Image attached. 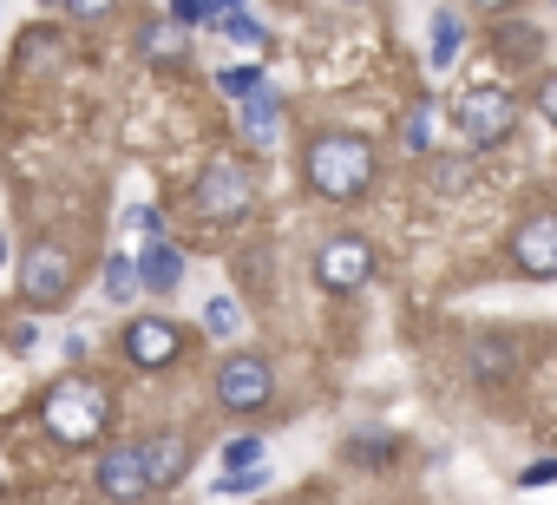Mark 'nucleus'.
Instances as JSON below:
<instances>
[{
    "label": "nucleus",
    "instance_id": "nucleus-1",
    "mask_svg": "<svg viewBox=\"0 0 557 505\" xmlns=\"http://www.w3.org/2000/svg\"><path fill=\"white\" fill-rule=\"evenodd\" d=\"M302 177L315 197L329 204H355L368 184H374V145L355 138V132H315L302 145Z\"/></svg>",
    "mask_w": 557,
    "mask_h": 505
},
{
    "label": "nucleus",
    "instance_id": "nucleus-2",
    "mask_svg": "<svg viewBox=\"0 0 557 505\" xmlns=\"http://www.w3.org/2000/svg\"><path fill=\"white\" fill-rule=\"evenodd\" d=\"M40 420H47V433H53L60 446H92V440H106V427H112V394H106L99 381H86V374H66V381H53V394L40 401Z\"/></svg>",
    "mask_w": 557,
    "mask_h": 505
},
{
    "label": "nucleus",
    "instance_id": "nucleus-3",
    "mask_svg": "<svg viewBox=\"0 0 557 505\" xmlns=\"http://www.w3.org/2000/svg\"><path fill=\"white\" fill-rule=\"evenodd\" d=\"M190 197H197V217L203 223H243L249 204H256V171L236 164V158H210Z\"/></svg>",
    "mask_w": 557,
    "mask_h": 505
},
{
    "label": "nucleus",
    "instance_id": "nucleus-4",
    "mask_svg": "<svg viewBox=\"0 0 557 505\" xmlns=\"http://www.w3.org/2000/svg\"><path fill=\"white\" fill-rule=\"evenodd\" d=\"M511 125H518V99H511V93H498V86H472V93L459 99V132H466L472 151L498 145Z\"/></svg>",
    "mask_w": 557,
    "mask_h": 505
},
{
    "label": "nucleus",
    "instance_id": "nucleus-5",
    "mask_svg": "<svg viewBox=\"0 0 557 505\" xmlns=\"http://www.w3.org/2000/svg\"><path fill=\"white\" fill-rule=\"evenodd\" d=\"M374 276V249L361 243V236H329L322 249H315V283L329 290V296H348V290H361Z\"/></svg>",
    "mask_w": 557,
    "mask_h": 505
},
{
    "label": "nucleus",
    "instance_id": "nucleus-6",
    "mask_svg": "<svg viewBox=\"0 0 557 505\" xmlns=\"http://www.w3.org/2000/svg\"><path fill=\"white\" fill-rule=\"evenodd\" d=\"M511 263H518L531 283H557V210H531V217L511 230Z\"/></svg>",
    "mask_w": 557,
    "mask_h": 505
},
{
    "label": "nucleus",
    "instance_id": "nucleus-7",
    "mask_svg": "<svg viewBox=\"0 0 557 505\" xmlns=\"http://www.w3.org/2000/svg\"><path fill=\"white\" fill-rule=\"evenodd\" d=\"M269 394H275V368H269L262 355H230V361L216 368V401H223L230 414H256Z\"/></svg>",
    "mask_w": 557,
    "mask_h": 505
},
{
    "label": "nucleus",
    "instance_id": "nucleus-8",
    "mask_svg": "<svg viewBox=\"0 0 557 505\" xmlns=\"http://www.w3.org/2000/svg\"><path fill=\"white\" fill-rule=\"evenodd\" d=\"M73 290V257L60 243H34L27 249V263H21V296L34 303V309H47V303H60Z\"/></svg>",
    "mask_w": 557,
    "mask_h": 505
},
{
    "label": "nucleus",
    "instance_id": "nucleus-9",
    "mask_svg": "<svg viewBox=\"0 0 557 505\" xmlns=\"http://www.w3.org/2000/svg\"><path fill=\"white\" fill-rule=\"evenodd\" d=\"M92 485H99L112 505H132V498H145V492H151V479H145V453H138V446H106V459H99Z\"/></svg>",
    "mask_w": 557,
    "mask_h": 505
},
{
    "label": "nucleus",
    "instance_id": "nucleus-10",
    "mask_svg": "<svg viewBox=\"0 0 557 505\" xmlns=\"http://www.w3.org/2000/svg\"><path fill=\"white\" fill-rule=\"evenodd\" d=\"M125 355H132L138 368H171V361L184 355V335H177V322L145 316V322H132V329H125Z\"/></svg>",
    "mask_w": 557,
    "mask_h": 505
},
{
    "label": "nucleus",
    "instance_id": "nucleus-11",
    "mask_svg": "<svg viewBox=\"0 0 557 505\" xmlns=\"http://www.w3.org/2000/svg\"><path fill=\"white\" fill-rule=\"evenodd\" d=\"M138 453H145V479H151V492H158V485H177V479L190 472V440H184V433H158V440H145Z\"/></svg>",
    "mask_w": 557,
    "mask_h": 505
},
{
    "label": "nucleus",
    "instance_id": "nucleus-12",
    "mask_svg": "<svg viewBox=\"0 0 557 505\" xmlns=\"http://www.w3.org/2000/svg\"><path fill=\"white\" fill-rule=\"evenodd\" d=\"M236 119H243V138H249V145H262V151L283 138V99H275L269 86H256V93L243 99V112H236Z\"/></svg>",
    "mask_w": 557,
    "mask_h": 505
},
{
    "label": "nucleus",
    "instance_id": "nucleus-13",
    "mask_svg": "<svg viewBox=\"0 0 557 505\" xmlns=\"http://www.w3.org/2000/svg\"><path fill=\"white\" fill-rule=\"evenodd\" d=\"M138 283H145L151 296H171V290L184 283V257H177V243H164V236H158V243L145 249V257H138Z\"/></svg>",
    "mask_w": 557,
    "mask_h": 505
},
{
    "label": "nucleus",
    "instance_id": "nucleus-14",
    "mask_svg": "<svg viewBox=\"0 0 557 505\" xmlns=\"http://www.w3.org/2000/svg\"><path fill=\"white\" fill-rule=\"evenodd\" d=\"M184 47H190V40H184V21H151V27L138 34V53H145V60H184Z\"/></svg>",
    "mask_w": 557,
    "mask_h": 505
},
{
    "label": "nucleus",
    "instance_id": "nucleus-15",
    "mask_svg": "<svg viewBox=\"0 0 557 505\" xmlns=\"http://www.w3.org/2000/svg\"><path fill=\"white\" fill-rule=\"evenodd\" d=\"M216 27L236 40V47H249V53H269V27L256 21V14H243V8H230V14H216Z\"/></svg>",
    "mask_w": 557,
    "mask_h": 505
},
{
    "label": "nucleus",
    "instance_id": "nucleus-16",
    "mask_svg": "<svg viewBox=\"0 0 557 505\" xmlns=\"http://www.w3.org/2000/svg\"><path fill=\"white\" fill-rule=\"evenodd\" d=\"M203 329H210L216 342L243 335V303H236V296H210V303H203Z\"/></svg>",
    "mask_w": 557,
    "mask_h": 505
},
{
    "label": "nucleus",
    "instance_id": "nucleus-17",
    "mask_svg": "<svg viewBox=\"0 0 557 505\" xmlns=\"http://www.w3.org/2000/svg\"><path fill=\"white\" fill-rule=\"evenodd\" d=\"M459 60V14H433V73Z\"/></svg>",
    "mask_w": 557,
    "mask_h": 505
},
{
    "label": "nucleus",
    "instance_id": "nucleus-18",
    "mask_svg": "<svg viewBox=\"0 0 557 505\" xmlns=\"http://www.w3.org/2000/svg\"><path fill=\"white\" fill-rule=\"evenodd\" d=\"M433 132H440V106H433V99H420V106L407 112V132H400V138H407V151H426V145H433Z\"/></svg>",
    "mask_w": 557,
    "mask_h": 505
},
{
    "label": "nucleus",
    "instance_id": "nucleus-19",
    "mask_svg": "<svg viewBox=\"0 0 557 505\" xmlns=\"http://www.w3.org/2000/svg\"><path fill=\"white\" fill-rule=\"evenodd\" d=\"M138 290H145V283H138V263H132V257H112V263H106V296H112V303H132Z\"/></svg>",
    "mask_w": 557,
    "mask_h": 505
},
{
    "label": "nucleus",
    "instance_id": "nucleus-20",
    "mask_svg": "<svg viewBox=\"0 0 557 505\" xmlns=\"http://www.w3.org/2000/svg\"><path fill=\"white\" fill-rule=\"evenodd\" d=\"M256 485H269V459H256V466H230V472L216 479L223 498H243V492H256Z\"/></svg>",
    "mask_w": 557,
    "mask_h": 505
},
{
    "label": "nucleus",
    "instance_id": "nucleus-21",
    "mask_svg": "<svg viewBox=\"0 0 557 505\" xmlns=\"http://www.w3.org/2000/svg\"><path fill=\"white\" fill-rule=\"evenodd\" d=\"M216 86H223L230 99H249V93L262 86V66H223V73H216Z\"/></svg>",
    "mask_w": 557,
    "mask_h": 505
},
{
    "label": "nucleus",
    "instance_id": "nucleus-22",
    "mask_svg": "<svg viewBox=\"0 0 557 505\" xmlns=\"http://www.w3.org/2000/svg\"><path fill=\"white\" fill-rule=\"evenodd\" d=\"M472 368H479V374H485V381H498V374H505V368H511V355H505V348H498V342H479V348H472Z\"/></svg>",
    "mask_w": 557,
    "mask_h": 505
},
{
    "label": "nucleus",
    "instance_id": "nucleus-23",
    "mask_svg": "<svg viewBox=\"0 0 557 505\" xmlns=\"http://www.w3.org/2000/svg\"><path fill=\"white\" fill-rule=\"evenodd\" d=\"M216 14H223L216 0H171V21H184V27H190V21H210V27H216Z\"/></svg>",
    "mask_w": 557,
    "mask_h": 505
},
{
    "label": "nucleus",
    "instance_id": "nucleus-24",
    "mask_svg": "<svg viewBox=\"0 0 557 505\" xmlns=\"http://www.w3.org/2000/svg\"><path fill=\"white\" fill-rule=\"evenodd\" d=\"M256 459H269L262 440H230V446H223V472H230V466H256Z\"/></svg>",
    "mask_w": 557,
    "mask_h": 505
},
{
    "label": "nucleus",
    "instance_id": "nucleus-25",
    "mask_svg": "<svg viewBox=\"0 0 557 505\" xmlns=\"http://www.w3.org/2000/svg\"><path fill=\"white\" fill-rule=\"evenodd\" d=\"M348 459H374V466H387V459H394V440H348Z\"/></svg>",
    "mask_w": 557,
    "mask_h": 505
},
{
    "label": "nucleus",
    "instance_id": "nucleus-26",
    "mask_svg": "<svg viewBox=\"0 0 557 505\" xmlns=\"http://www.w3.org/2000/svg\"><path fill=\"white\" fill-rule=\"evenodd\" d=\"M125 223H132V230H145V236H151V243H158V236H164V210H145V204H138V210H132V217H125Z\"/></svg>",
    "mask_w": 557,
    "mask_h": 505
},
{
    "label": "nucleus",
    "instance_id": "nucleus-27",
    "mask_svg": "<svg viewBox=\"0 0 557 505\" xmlns=\"http://www.w3.org/2000/svg\"><path fill=\"white\" fill-rule=\"evenodd\" d=\"M550 479H557V459H537V466L518 472V485H550Z\"/></svg>",
    "mask_w": 557,
    "mask_h": 505
},
{
    "label": "nucleus",
    "instance_id": "nucleus-28",
    "mask_svg": "<svg viewBox=\"0 0 557 505\" xmlns=\"http://www.w3.org/2000/svg\"><path fill=\"white\" fill-rule=\"evenodd\" d=\"M537 112L557 125V73H544V86H537Z\"/></svg>",
    "mask_w": 557,
    "mask_h": 505
},
{
    "label": "nucleus",
    "instance_id": "nucleus-29",
    "mask_svg": "<svg viewBox=\"0 0 557 505\" xmlns=\"http://www.w3.org/2000/svg\"><path fill=\"white\" fill-rule=\"evenodd\" d=\"M66 8H73V14H86V21H92V14H106V8H112V0H66Z\"/></svg>",
    "mask_w": 557,
    "mask_h": 505
},
{
    "label": "nucleus",
    "instance_id": "nucleus-30",
    "mask_svg": "<svg viewBox=\"0 0 557 505\" xmlns=\"http://www.w3.org/2000/svg\"><path fill=\"white\" fill-rule=\"evenodd\" d=\"M472 8H479V14H505V8H511V0H472Z\"/></svg>",
    "mask_w": 557,
    "mask_h": 505
},
{
    "label": "nucleus",
    "instance_id": "nucleus-31",
    "mask_svg": "<svg viewBox=\"0 0 557 505\" xmlns=\"http://www.w3.org/2000/svg\"><path fill=\"white\" fill-rule=\"evenodd\" d=\"M0 257H8V236H0Z\"/></svg>",
    "mask_w": 557,
    "mask_h": 505
},
{
    "label": "nucleus",
    "instance_id": "nucleus-32",
    "mask_svg": "<svg viewBox=\"0 0 557 505\" xmlns=\"http://www.w3.org/2000/svg\"><path fill=\"white\" fill-rule=\"evenodd\" d=\"M47 8H53V0H47Z\"/></svg>",
    "mask_w": 557,
    "mask_h": 505
}]
</instances>
